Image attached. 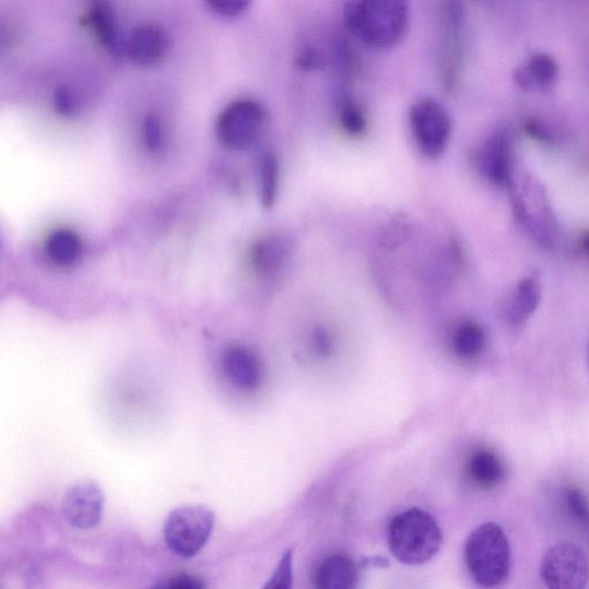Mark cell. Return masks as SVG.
I'll return each instance as SVG.
<instances>
[{"label":"cell","instance_id":"obj_9","mask_svg":"<svg viewBox=\"0 0 589 589\" xmlns=\"http://www.w3.org/2000/svg\"><path fill=\"white\" fill-rule=\"evenodd\" d=\"M540 576L549 589H586L589 562L585 552L573 542H558L545 551Z\"/></svg>","mask_w":589,"mask_h":589},{"label":"cell","instance_id":"obj_30","mask_svg":"<svg viewBox=\"0 0 589 589\" xmlns=\"http://www.w3.org/2000/svg\"><path fill=\"white\" fill-rule=\"evenodd\" d=\"M149 589H205L203 581L192 575L172 576Z\"/></svg>","mask_w":589,"mask_h":589},{"label":"cell","instance_id":"obj_8","mask_svg":"<svg viewBox=\"0 0 589 589\" xmlns=\"http://www.w3.org/2000/svg\"><path fill=\"white\" fill-rule=\"evenodd\" d=\"M266 123V110L252 98H242L228 104L217 117L216 137L226 148L246 151L259 139Z\"/></svg>","mask_w":589,"mask_h":589},{"label":"cell","instance_id":"obj_6","mask_svg":"<svg viewBox=\"0 0 589 589\" xmlns=\"http://www.w3.org/2000/svg\"><path fill=\"white\" fill-rule=\"evenodd\" d=\"M409 125L414 143L428 160L440 158L452 137V118L439 101L424 97L409 110Z\"/></svg>","mask_w":589,"mask_h":589},{"label":"cell","instance_id":"obj_28","mask_svg":"<svg viewBox=\"0 0 589 589\" xmlns=\"http://www.w3.org/2000/svg\"><path fill=\"white\" fill-rule=\"evenodd\" d=\"M207 5L217 15L236 17L249 9L250 2L248 0H209Z\"/></svg>","mask_w":589,"mask_h":589},{"label":"cell","instance_id":"obj_27","mask_svg":"<svg viewBox=\"0 0 589 589\" xmlns=\"http://www.w3.org/2000/svg\"><path fill=\"white\" fill-rule=\"evenodd\" d=\"M54 105L57 114L63 117H70L76 113L79 102L70 86L61 85L55 92Z\"/></svg>","mask_w":589,"mask_h":589},{"label":"cell","instance_id":"obj_32","mask_svg":"<svg viewBox=\"0 0 589 589\" xmlns=\"http://www.w3.org/2000/svg\"><path fill=\"white\" fill-rule=\"evenodd\" d=\"M580 246L582 250L589 255V229L584 232L580 236Z\"/></svg>","mask_w":589,"mask_h":589},{"label":"cell","instance_id":"obj_33","mask_svg":"<svg viewBox=\"0 0 589 589\" xmlns=\"http://www.w3.org/2000/svg\"><path fill=\"white\" fill-rule=\"evenodd\" d=\"M588 367H589V347H588Z\"/></svg>","mask_w":589,"mask_h":589},{"label":"cell","instance_id":"obj_22","mask_svg":"<svg viewBox=\"0 0 589 589\" xmlns=\"http://www.w3.org/2000/svg\"><path fill=\"white\" fill-rule=\"evenodd\" d=\"M338 120L343 133L363 139L368 132V117L363 105L351 96H342L338 105Z\"/></svg>","mask_w":589,"mask_h":589},{"label":"cell","instance_id":"obj_5","mask_svg":"<svg viewBox=\"0 0 589 589\" xmlns=\"http://www.w3.org/2000/svg\"><path fill=\"white\" fill-rule=\"evenodd\" d=\"M215 526V514L204 506H185L172 510L164 523L168 550L181 558L198 555L209 542Z\"/></svg>","mask_w":589,"mask_h":589},{"label":"cell","instance_id":"obj_11","mask_svg":"<svg viewBox=\"0 0 589 589\" xmlns=\"http://www.w3.org/2000/svg\"><path fill=\"white\" fill-rule=\"evenodd\" d=\"M478 167L492 185L508 188L515 176L511 139L506 132L491 136L479 150Z\"/></svg>","mask_w":589,"mask_h":589},{"label":"cell","instance_id":"obj_1","mask_svg":"<svg viewBox=\"0 0 589 589\" xmlns=\"http://www.w3.org/2000/svg\"><path fill=\"white\" fill-rule=\"evenodd\" d=\"M343 23L362 45L386 51L407 36L410 11L402 0H354L343 8Z\"/></svg>","mask_w":589,"mask_h":589},{"label":"cell","instance_id":"obj_20","mask_svg":"<svg viewBox=\"0 0 589 589\" xmlns=\"http://www.w3.org/2000/svg\"><path fill=\"white\" fill-rule=\"evenodd\" d=\"M258 192L261 207L271 210L278 202L281 168L274 152L267 151L258 162Z\"/></svg>","mask_w":589,"mask_h":589},{"label":"cell","instance_id":"obj_25","mask_svg":"<svg viewBox=\"0 0 589 589\" xmlns=\"http://www.w3.org/2000/svg\"><path fill=\"white\" fill-rule=\"evenodd\" d=\"M566 507L573 517L589 531V500L578 488L570 487L565 493Z\"/></svg>","mask_w":589,"mask_h":589},{"label":"cell","instance_id":"obj_26","mask_svg":"<svg viewBox=\"0 0 589 589\" xmlns=\"http://www.w3.org/2000/svg\"><path fill=\"white\" fill-rule=\"evenodd\" d=\"M143 142L150 152H158L164 144L162 121L156 116H146L142 128Z\"/></svg>","mask_w":589,"mask_h":589},{"label":"cell","instance_id":"obj_4","mask_svg":"<svg viewBox=\"0 0 589 589\" xmlns=\"http://www.w3.org/2000/svg\"><path fill=\"white\" fill-rule=\"evenodd\" d=\"M508 189L519 224L541 246L553 247L556 242V222L542 186L531 177L517 179L514 176Z\"/></svg>","mask_w":589,"mask_h":589},{"label":"cell","instance_id":"obj_14","mask_svg":"<svg viewBox=\"0 0 589 589\" xmlns=\"http://www.w3.org/2000/svg\"><path fill=\"white\" fill-rule=\"evenodd\" d=\"M292 251L290 237L279 234L264 236L251 249V266L259 275L271 278L288 263Z\"/></svg>","mask_w":589,"mask_h":589},{"label":"cell","instance_id":"obj_23","mask_svg":"<svg viewBox=\"0 0 589 589\" xmlns=\"http://www.w3.org/2000/svg\"><path fill=\"white\" fill-rule=\"evenodd\" d=\"M485 333L482 327L473 321L460 326L453 337V347L458 356L471 358L483 351Z\"/></svg>","mask_w":589,"mask_h":589},{"label":"cell","instance_id":"obj_15","mask_svg":"<svg viewBox=\"0 0 589 589\" xmlns=\"http://www.w3.org/2000/svg\"><path fill=\"white\" fill-rule=\"evenodd\" d=\"M557 78V62L547 54L532 55L515 72V81L523 92H547L556 83Z\"/></svg>","mask_w":589,"mask_h":589},{"label":"cell","instance_id":"obj_18","mask_svg":"<svg viewBox=\"0 0 589 589\" xmlns=\"http://www.w3.org/2000/svg\"><path fill=\"white\" fill-rule=\"evenodd\" d=\"M46 252L54 266L61 269L74 268L83 256L82 238L72 229L58 228L49 234Z\"/></svg>","mask_w":589,"mask_h":589},{"label":"cell","instance_id":"obj_31","mask_svg":"<svg viewBox=\"0 0 589 589\" xmlns=\"http://www.w3.org/2000/svg\"><path fill=\"white\" fill-rule=\"evenodd\" d=\"M296 63L299 70L310 72L322 67L323 58L314 49H307L298 56Z\"/></svg>","mask_w":589,"mask_h":589},{"label":"cell","instance_id":"obj_17","mask_svg":"<svg viewBox=\"0 0 589 589\" xmlns=\"http://www.w3.org/2000/svg\"><path fill=\"white\" fill-rule=\"evenodd\" d=\"M358 566L349 556L335 554L327 557L315 576L316 589H356Z\"/></svg>","mask_w":589,"mask_h":589},{"label":"cell","instance_id":"obj_3","mask_svg":"<svg viewBox=\"0 0 589 589\" xmlns=\"http://www.w3.org/2000/svg\"><path fill=\"white\" fill-rule=\"evenodd\" d=\"M387 540L392 556L402 564L417 566L438 555L444 537L438 521L428 513L411 508L390 520Z\"/></svg>","mask_w":589,"mask_h":589},{"label":"cell","instance_id":"obj_7","mask_svg":"<svg viewBox=\"0 0 589 589\" xmlns=\"http://www.w3.org/2000/svg\"><path fill=\"white\" fill-rule=\"evenodd\" d=\"M466 10L460 2H444L438 10L439 74L443 89L452 93L460 82L464 55Z\"/></svg>","mask_w":589,"mask_h":589},{"label":"cell","instance_id":"obj_24","mask_svg":"<svg viewBox=\"0 0 589 589\" xmlns=\"http://www.w3.org/2000/svg\"><path fill=\"white\" fill-rule=\"evenodd\" d=\"M293 551H287L281 557L272 577L264 585L263 589H293L294 582V559Z\"/></svg>","mask_w":589,"mask_h":589},{"label":"cell","instance_id":"obj_21","mask_svg":"<svg viewBox=\"0 0 589 589\" xmlns=\"http://www.w3.org/2000/svg\"><path fill=\"white\" fill-rule=\"evenodd\" d=\"M469 473L478 487L492 490L504 480L505 468L494 452L479 450L471 457Z\"/></svg>","mask_w":589,"mask_h":589},{"label":"cell","instance_id":"obj_29","mask_svg":"<svg viewBox=\"0 0 589 589\" xmlns=\"http://www.w3.org/2000/svg\"><path fill=\"white\" fill-rule=\"evenodd\" d=\"M311 343L315 353L322 357H329L334 353L335 340L329 329L323 326L317 327L311 335Z\"/></svg>","mask_w":589,"mask_h":589},{"label":"cell","instance_id":"obj_2","mask_svg":"<svg viewBox=\"0 0 589 589\" xmlns=\"http://www.w3.org/2000/svg\"><path fill=\"white\" fill-rule=\"evenodd\" d=\"M464 556L473 581L485 589L504 586L511 573V549L504 529L484 522L468 538Z\"/></svg>","mask_w":589,"mask_h":589},{"label":"cell","instance_id":"obj_13","mask_svg":"<svg viewBox=\"0 0 589 589\" xmlns=\"http://www.w3.org/2000/svg\"><path fill=\"white\" fill-rule=\"evenodd\" d=\"M222 366L226 377L237 388L252 391L261 381V365L257 356L244 345H232L225 349Z\"/></svg>","mask_w":589,"mask_h":589},{"label":"cell","instance_id":"obj_19","mask_svg":"<svg viewBox=\"0 0 589 589\" xmlns=\"http://www.w3.org/2000/svg\"><path fill=\"white\" fill-rule=\"evenodd\" d=\"M542 298L539 275L533 274L519 282L509 307V319L519 325L527 321L538 309Z\"/></svg>","mask_w":589,"mask_h":589},{"label":"cell","instance_id":"obj_10","mask_svg":"<svg viewBox=\"0 0 589 589\" xmlns=\"http://www.w3.org/2000/svg\"><path fill=\"white\" fill-rule=\"evenodd\" d=\"M105 497L99 485L93 480L73 485L61 502V513L71 527L92 530L99 526L104 515Z\"/></svg>","mask_w":589,"mask_h":589},{"label":"cell","instance_id":"obj_16","mask_svg":"<svg viewBox=\"0 0 589 589\" xmlns=\"http://www.w3.org/2000/svg\"><path fill=\"white\" fill-rule=\"evenodd\" d=\"M86 24L92 28L96 38L110 54L119 57L125 52L117 16L111 5L105 2H94L85 14Z\"/></svg>","mask_w":589,"mask_h":589},{"label":"cell","instance_id":"obj_12","mask_svg":"<svg viewBox=\"0 0 589 589\" xmlns=\"http://www.w3.org/2000/svg\"><path fill=\"white\" fill-rule=\"evenodd\" d=\"M169 38L166 32L157 25H143L130 34L125 52L138 67H155L166 56Z\"/></svg>","mask_w":589,"mask_h":589}]
</instances>
